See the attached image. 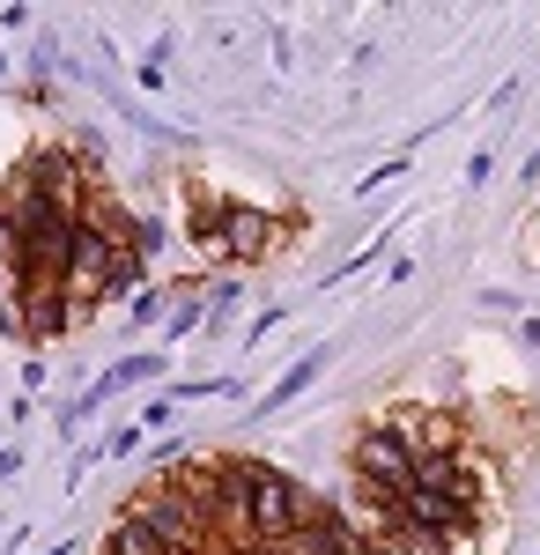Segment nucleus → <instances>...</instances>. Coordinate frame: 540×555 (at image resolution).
Here are the masks:
<instances>
[{
	"mask_svg": "<svg viewBox=\"0 0 540 555\" xmlns=\"http://www.w3.org/2000/svg\"><path fill=\"white\" fill-rule=\"evenodd\" d=\"M356 481L400 504V496L415 489V452H408V437H400V429H371V437L356 444Z\"/></svg>",
	"mask_w": 540,
	"mask_h": 555,
	"instance_id": "obj_1",
	"label": "nucleus"
},
{
	"mask_svg": "<svg viewBox=\"0 0 540 555\" xmlns=\"http://www.w3.org/2000/svg\"><path fill=\"white\" fill-rule=\"evenodd\" d=\"M126 518H141L170 555H193V548H201V518H193V504H185L178 489H149V496H133Z\"/></svg>",
	"mask_w": 540,
	"mask_h": 555,
	"instance_id": "obj_2",
	"label": "nucleus"
},
{
	"mask_svg": "<svg viewBox=\"0 0 540 555\" xmlns=\"http://www.w3.org/2000/svg\"><path fill=\"white\" fill-rule=\"evenodd\" d=\"M393 512H400V526H415V533H437V541H459V533L474 526V512H466V504H452V496H437V489H408Z\"/></svg>",
	"mask_w": 540,
	"mask_h": 555,
	"instance_id": "obj_3",
	"label": "nucleus"
},
{
	"mask_svg": "<svg viewBox=\"0 0 540 555\" xmlns=\"http://www.w3.org/2000/svg\"><path fill=\"white\" fill-rule=\"evenodd\" d=\"M112 253H119V245H104L97 230L75 222V253H67V289H75V304H89V297L112 289Z\"/></svg>",
	"mask_w": 540,
	"mask_h": 555,
	"instance_id": "obj_4",
	"label": "nucleus"
},
{
	"mask_svg": "<svg viewBox=\"0 0 540 555\" xmlns=\"http://www.w3.org/2000/svg\"><path fill=\"white\" fill-rule=\"evenodd\" d=\"M67 319H75V304L60 297V282H52V289H30V341H52Z\"/></svg>",
	"mask_w": 540,
	"mask_h": 555,
	"instance_id": "obj_5",
	"label": "nucleus"
},
{
	"mask_svg": "<svg viewBox=\"0 0 540 555\" xmlns=\"http://www.w3.org/2000/svg\"><path fill=\"white\" fill-rule=\"evenodd\" d=\"M104 555H170V548L149 533V526H141V518L119 512V526H112V548H104Z\"/></svg>",
	"mask_w": 540,
	"mask_h": 555,
	"instance_id": "obj_6",
	"label": "nucleus"
},
{
	"mask_svg": "<svg viewBox=\"0 0 540 555\" xmlns=\"http://www.w3.org/2000/svg\"><path fill=\"white\" fill-rule=\"evenodd\" d=\"M222 222H230V245H237V253H259V245H267V230H259V215L252 208H237V215H222Z\"/></svg>",
	"mask_w": 540,
	"mask_h": 555,
	"instance_id": "obj_7",
	"label": "nucleus"
},
{
	"mask_svg": "<svg viewBox=\"0 0 540 555\" xmlns=\"http://www.w3.org/2000/svg\"><path fill=\"white\" fill-rule=\"evenodd\" d=\"M400 548H408V555H445L452 541H437V533H415V526H400Z\"/></svg>",
	"mask_w": 540,
	"mask_h": 555,
	"instance_id": "obj_8",
	"label": "nucleus"
},
{
	"mask_svg": "<svg viewBox=\"0 0 540 555\" xmlns=\"http://www.w3.org/2000/svg\"><path fill=\"white\" fill-rule=\"evenodd\" d=\"M245 555H282V548H245Z\"/></svg>",
	"mask_w": 540,
	"mask_h": 555,
	"instance_id": "obj_9",
	"label": "nucleus"
}]
</instances>
